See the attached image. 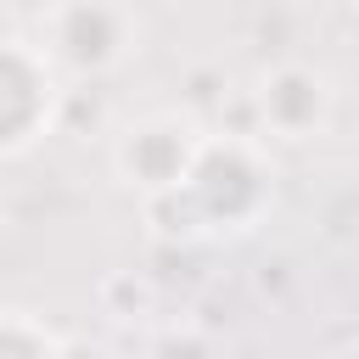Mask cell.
Returning a JSON list of instances; mask_svg holds the SVG:
<instances>
[{
  "label": "cell",
  "mask_w": 359,
  "mask_h": 359,
  "mask_svg": "<svg viewBox=\"0 0 359 359\" xmlns=\"http://www.w3.org/2000/svg\"><path fill=\"white\" fill-rule=\"evenodd\" d=\"M140 22L129 0H45L39 45L67 79H101L129 62Z\"/></svg>",
  "instance_id": "obj_2"
},
{
  "label": "cell",
  "mask_w": 359,
  "mask_h": 359,
  "mask_svg": "<svg viewBox=\"0 0 359 359\" xmlns=\"http://www.w3.org/2000/svg\"><path fill=\"white\" fill-rule=\"evenodd\" d=\"M62 67L45 56L39 39L6 34L0 45V157H28L62 118Z\"/></svg>",
  "instance_id": "obj_3"
},
{
  "label": "cell",
  "mask_w": 359,
  "mask_h": 359,
  "mask_svg": "<svg viewBox=\"0 0 359 359\" xmlns=\"http://www.w3.org/2000/svg\"><path fill=\"white\" fill-rule=\"evenodd\" d=\"M331 123V79L309 62H280L252 90V129L275 140H314Z\"/></svg>",
  "instance_id": "obj_5"
},
{
  "label": "cell",
  "mask_w": 359,
  "mask_h": 359,
  "mask_svg": "<svg viewBox=\"0 0 359 359\" xmlns=\"http://www.w3.org/2000/svg\"><path fill=\"white\" fill-rule=\"evenodd\" d=\"M202 146H208V129L191 112H146V118H135V123L118 129V140H112V174L140 202H157V196H174L191 180Z\"/></svg>",
  "instance_id": "obj_4"
},
{
  "label": "cell",
  "mask_w": 359,
  "mask_h": 359,
  "mask_svg": "<svg viewBox=\"0 0 359 359\" xmlns=\"http://www.w3.org/2000/svg\"><path fill=\"white\" fill-rule=\"evenodd\" d=\"M140 359H224V353H219V342H213L208 331H196V325H163V331L140 348Z\"/></svg>",
  "instance_id": "obj_7"
},
{
  "label": "cell",
  "mask_w": 359,
  "mask_h": 359,
  "mask_svg": "<svg viewBox=\"0 0 359 359\" xmlns=\"http://www.w3.org/2000/svg\"><path fill=\"white\" fill-rule=\"evenodd\" d=\"M67 348L22 309H6V325H0V359H62Z\"/></svg>",
  "instance_id": "obj_6"
},
{
  "label": "cell",
  "mask_w": 359,
  "mask_h": 359,
  "mask_svg": "<svg viewBox=\"0 0 359 359\" xmlns=\"http://www.w3.org/2000/svg\"><path fill=\"white\" fill-rule=\"evenodd\" d=\"M275 202V163L264 157L258 135H208L191 180L174 196L146 202L151 213H174V236H241L252 230Z\"/></svg>",
  "instance_id": "obj_1"
}]
</instances>
